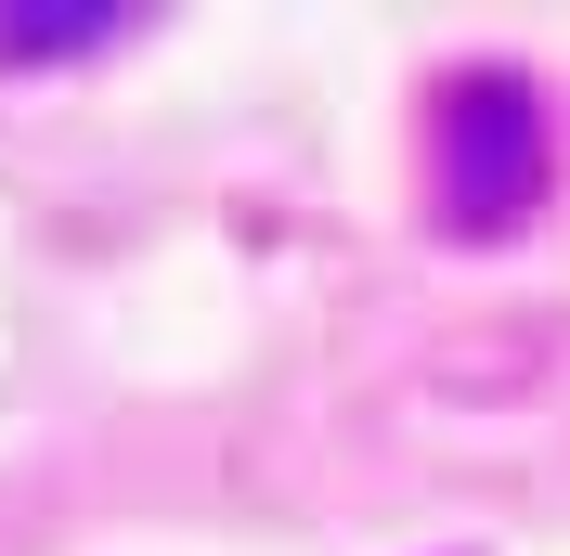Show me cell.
I'll list each match as a JSON object with an SVG mask.
<instances>
[{"instance_id": "cell-1", "label": "cell", "mask_w": 570, "mask_h": 556, "mask_svg": "<svg viewBox=\"0 0 570 556\" xmlns=\"http://www.w3.org/2000/svg\"><path fill=\"white\" fill-rule=\"evenodd\" d=\"M532 195H544L532 91L519 78H466L454 105H441V208L466 234H505V220H532Z\"/></svg>"}, {"instance_id": "cell-2", "label": "cell", "mask_w": 570, "mask_h": 556, "mask_svg": "<svg viewBox=\"0 0 570 556\" xmlns=\"http://www.w3.org/2000/svg\"><path fill=\"white\" fill-rule=\"evenodd\" d=\"M117 27H130L117 0H66V13H52V0H0V66H39V52H91V39H117Z\"/></svg>"}]
</instances>
